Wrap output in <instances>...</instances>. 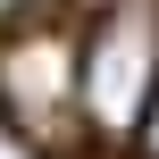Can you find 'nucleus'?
<instances>
[{"label":"nucleus","instance_id":"f257e3e1","mask_svg":"<svg viewBox=\"0 0 159 159\" xmlns=\"http://www.w3.org/2000/svg\"><path fill=\"white\" fill-rule=\"evenodd\" d=\"M151 92H159V0H117L75 59V109L92 117V134L126 143Z\"/></svg>","mask_w":159,"mask_h":159},{"label":"nucleus","instance_id":"f03ea898","mask_svg":"<svg viewBox=\"0 0 159 159\" xmlns=\"http://www.w3.org/2000/svg\"><path fill=\"white\" fill-rule=\"evenodd\" d=\"M0 109L17 134L50 143L67 134V109H75V50L59 25H25L17 42H0Z\"/></svg>","mask_w":159,"mask_h":159},{"label":"nucleus","instance_id":"7ed1b4c3","mask_svg":"<svg viewBox=\"0 0 159 159\" xmlns=\"http://www.w3.org/2000/svg\"><path fill=\"white\" fill-rule=\"evenodd\" d=\"M134 134H143V151L159 159V92H151V109H143V126H134Z\"/></svg>","mask_w":159,"mask_h":159},{"label":"nucleus","instance_id":"20e7f679","mask_svg":"<svg viewBox=\"0 0 159 159\" xmlns=\"http://www.w3.org/2000/svg\"><path fill=\"white\" fill-rule=\"evenodd\" d=\"M0 8H8V0H0Z\"/></svg>","mask_w":159,"mask_h":159}]
</instances>
